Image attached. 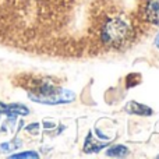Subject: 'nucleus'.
Here are the masks:
<instances>
[{
  "label": "nucleus",
  "mask_w": 159,
  "mask_h": 159,
  "mask_svg": "<svg viewBox=\"0 0 159 159\" xmlns=\"http://www.w3.org/2000/svg\"><path fill=\"white\" fill-rule=\"evenodd\" d=\"M13 158H38V154H35L34 151L25 152V154H16L13 155Z\"/></svg>",
  "instance_id": "nucleus-8"
},
{
  "label": "nucleus",
  "mask_w": 159,
  "mask_h": 159,
  "mask_svg": "<svg viewBox=\"0 0 159 159\" xmlns=\"http://www.w3.org/2000/svg\"><path fill=\"white\" fill-rule=\"evenodd\" d=\"M0 113H6L10 119H14L17 115H28V109L24 106V105H18V103H14V105H4V103H0Z\"/></svg>",
  "instance_id": "nucleus-4"
},
{
  "label": "nucleus",
  "mask_w": 159,
  "mask_h": 159,
  "mask_svg": "<svg viewBox=\"0 0 159 159\" xmlns=\"http://www.w3.org/2000/svg\"><path fill=\"white\" fill-rule=\"evenodd\" d=\"M144 17L151 24L159 25V0H147L144 6Z\"/></svg>",
  "instance_id": "nucleus-3"
},
{
  "label": "nucleus",
  "mask_w": 159,
  "mask_h": 159,
  "mask_svg": "<svg viewBox=\"0 0 159 159\" xmlns=\"http://www.w3.org/2000/svg\"><path fill=\"white\" fill-rule=\"evenodd\" d=\"M101 41L112 49H124L133 41V28L123 17H112L101 28Z\"/></svg>",
  "instance_id": "nucleus-2"
},
{
  "label": "nucleus",
  "mask_w": 159,
  "mask_h": 159,
  "mask_svg": "<svg viewBox=\"0 0 159 159\" xmlns=\"http://www.w3.org/2000/svg\"><path fill=\"white\" fill-rule=\"evenodd\" d=\"M129 149L126 148L124 145H115V147H112V148H109L106 151V154L109 155V157H126L127 154H129Z\"/></svg>",
  "instance_id": "nucleus-6"
},
{
  "label": "nucleus",
  "mask_w": 159,
  "mask_h": 159,
  "mask_svg": "<svg viewBox=\"0 0 159 159\" xmlns=\"http://www.w3.org/2000/svg\"><path fill=\"white\" fill-rule=\"evenodd\" d=\"M140 80H141V78H138V75L135 77V80H133V74H130L129 77H127V80H126V81H127V87H134V85L137 84Z\"/></svg>",
  "instance_id": "nucleus-9"
},
{
  "label": "nucleus",
  "mask_w": 159,
  "mask_h": 159,
  "mask_svg": "<svg viewBox=\"0 0 159 159\" xmlns=\"http://www.w3.org/2000/svg\"><path fill=\"white\" fill-rule=\"evenodd\" d=\"M155 45H157V48L159 49V35L157 36V39H155Z\"/></svg>",
  "instance_id": "nucleus-10"
},
{
  "label": "nucleus",
  "mask_w": 159,
  "mask_h": 159,
  "mask_svg": "<svg viewBox=\"0 0 159 159\" xmlns=\"http://www.w3.org/2000/svg\"><path fill=\"white\" fill-rule=\"evenodd\" d=\"M126 110L131 115H140V116H151L152 109L145 105H141L138 102H129L126 105Z\"/></svg>",
  "instance_id": "nucleus-5"
},
{
  "label": "nucleus",
  "mask_w": 159,
  "mask_h": 159,
  "mask_svg": "<svg viewBox=\"0 0 159 159\" xmlns=\"http://www.w3.org/2000/svg\"><path fill=\"white\" fill-rule=\"evenodd\" d=\"M105 147V144H93L92 141H91V134L87 137V143H85L84 145V151L87 152V154H92V152H99L102 148Z\"/></svg>",
  "instance_id": "nucleus-7"
},
{
  "label": "nucleus",
  "mask_w": 159,
  "mask_h": 159,
  "mask_svg": "<svg viewBox=\"0 0 159 159\" xmlns=\"http://www.w3.org/2000/svg\"><path fill=\"white\" fill-rule=\"evenodd\" d=\"M21 87H24L28 91V96L31 101L38 102V103L60 105L74 101V93L71 91L56 87L43 80H39V81L36 80L34 82H30L28 85H21Z\"/></svg>",
  "instance_id": "nucleus-1"
},
{
  "label": "nucleus",
  "mask_w": 159,
  "mask_h": 159,
  "mask_svg": "<svg viewBox=\"0 0 159 159\" xmlns=\"http://www.w3.org/2000/svg\"><path fill=\"white\" fill-rule=\"evenodd\" d=\"M158 158H159V157H158Z\"/></svg>",
  "instance_id": "nucleus-11"
}]
</instances>
